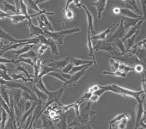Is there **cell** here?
I'll return each mask as SVG.
<instances>
[{
  "instance_id": "obj_1",
  "label": "cell",
  "mask_w": 146,
  "mask_h": 129,
  "mask_svg": "<svg viewBox=\"0 0 146 129\" xmlns=\"http://www.w3.org/2000/svg\"><path fill=\"white\" fill-rule=\"evenodd\" d=\"M84 105H81L80 108H79V115L77 116V118L73 120L70 124H69L70 126H76L78 127V126L80 125H88L90 122L93 121V116L95 114H96V111H92L90 110V102H85Z\"/></svg>"
},
{
  "instance_id": "obj_2",
  "label": "cell",
  "mask_w": 146,
  "mask_h": 129,
  "mask_svg": "<svg viewBox=\"0 0 146 129\" xmlns=\"http://www.w3.org/2000/svg\"><path fill=\"white\" fill-rule=\"evenodd\" d=\"M102 88L105 90V91H111L119 95H121L125 97H131L133 98L135 100H138L141 98V96L145 94V92H143V90L140 91H136V90H131L124 87H121L116 84H107V85H103L102 86Z\"/></svg>"
},
{
  "instance_id": "obj_3",
  "label": "cell",
  "mask_w": 146,
  "mask_h": 129,
  "mask_svg": "<svg viewBox=\"0 0 146 129\" xmlns=\"http://www.w3.org/2000/svg\"><path fill=\"white\" fill-rule=\"evenodd\" d=\"M93 48L94 51H105L110 53L112 55V58L121 56L119 50L113 45V43L106 42L105 41H99L96 44H93Z\"/></svg>"
},
{
  "instance_id": "obj_4",
  "label": "cell",
  "mask_w": 146,
  "mask_h": 129,
  "mask_svg": "<svg viewBox=\"0 0 146 129\" xmlns=\"http://www.w3.org/2000/svg\"><path fill=\"white\" fill-rule=\"evenodd\" d=\"M67 88V86L65 85H63L61 86L58 90L56 91H47L46 95H47V101L46 102V105L44 107V108L46 109L48 106H50L51 104H53V103H58L59 106H61L62 104L60 103V100H61V97H62V95L64 91V90Z\"/></svg>"
},
{
  "instance_id": "obj_5",
  "label": "cell",
  "mask_w": 146,
  "mask_h": 129,
  "mask_svg": "<svg viewBox=\"0 0 146 129\" xmlns=\"http://www.w3.org/2000/svg\"><path fill=\"white\" fill-rule=\"evenodd\" d=\"M137 114H136V122H135V128L137 129L139 126V122L143 119V115L144 114V102H145V94H143L140 99L137 101Z\"/></svg>"
},
{
  "instance_id": "obj_6",
  "label": "cell",
  "mask_w": 146,
  "mask_h": 129,
  "mask_svg": "<svg viewBox=\"0 0 146 129\" xmlns=\"http://www.w3.org/2000/svg\"><path fill=\"white\" fill-rule=\"evenodd\" d=\"M119 23H113L111 26H109L107 29H105L104 31H102V32H101L100 34H98V35H94V36H92L91 37V41H106V39H107V37H108V34L109 33H111V32H113L114 29H116V28L119 26Z\"/></svg>"
},
{
  "instance_id": "obj_7",
  "label": "cell",
  "mask_w": 146,
  "mask_h": 129,
  "mask_svg": "<svg viewBox=\"0 0 146 129\" xmlns=\"http://www.w3.org/2000/svg\"><path fill=\"white\" fill-rule=\"evenodd\" d=\"M144 20H145V17H144V18H142L141 20H139V22H138L135 26H133V27H131L130 29H128V32H127L126 34H125L124 37L121 39V41H122V42H123V43H124L127 39L131 38L132 35H137V34L139 33L140 29H141V27H142V24H143V21H144Z\"/></svg>"
},
{
  "instance_id": "obj_8",
  "label": "cell",
  "mask_w": 146,
  "mask_h": 129,
  "mask_svg": "<svg viewBox=\"0 0 146 129\" xmlns=\"http://www.w3.org/2000/svg\"><path fill=\"white\" fill-rule=\"evenodd\" d=\"M125 29H124V27H123V24H122V22L120 20V23L118 26V29L117 30L110 35V37L108 39H106V42H109V43H113V41H115L116 40H119V39H122L125 35Z\"/></svg>"
},
{
  "instance_id": "obj_9",
  "label": "cell",
  "mask_w": 146,
  "mask_h": 129,
  "mask_svg": "<svg viewBox=\"0 0 146 129\" xmlns=\"http://www.w3.org/2000/svg\"><path fill=\"white\" fill-rule=\"evenodd\" d=\"M90 67H85L84 69H83L82 71H80V72H77V73H75V74H73V75H71V78H70V80H68V81H66V83H64V85H65V86H69V85H73V86H77V84L78 83V81L81 79V78L86 73V72H87V70L89 69Z\"/></svg>"
},
{
  "instance_id": "obj_10",
  "label": "cell",
  "mask_w": 146,
  "mask_h": 129,
  "mask_svg": "<svg viewBox=\"0 0 146 129\" xmlns=\"http://www.w3.org/2000/svg\"><path fill=\"white\" fill-rule=\"evenodd\" d=\"M70 57H65L62 59L59 60H51V63L48 64L47 66L50 67H52L56 70H59V69H63L67 64L70 63Z\"/></svg>"
},
{
  "instance_id": "obj_11",
  "label": "cell",
  "mask_w": 146,
  "mask_h": 129,
  "mask_svg": "<svg viewBox=\"0 0 146 129\" xmlns=\"http://www.w3.org/2000/svg\"><path fill=\"white\" fill-rule=\"evenodd\" d=\"M28 26H29V35L30 36L35 35V37H38V36L44 35V31L39 26H35V24H33L32 23V21L28 22Z\"/></svg>"
},
{
  "instance_id": "obj_12",
  "label": "cell",
  "mask_w": 146,
  "mask_h": 129,
  "mask_svg": "<svg viewBox=\"0 0 146 129\" xmlns=\"http://www.w3.org/2000/svg\"><path fill=\"white\" fill-rule=\"evenodd\" d=\"M119 14L120 15H123L124 17H127V18H131V19H142V18H144L143 16L139 15V14H137L128 9H125V8H119Z\"/></svg>"
},
{
  "instance_id": "obj_13",
  "label": "cell",
  "mask_w": 146,
  "mask_h": 129,
  "mask_svg": "<svg viewBox=\"0 0 146 129\" xmlns=\"http://www.w3.org/2000/svg\"><path fill=\"white\" fill-rule=\"evenodd\" d=\"M24 2H25L26 5H29V7L36 12L35 16H39L40 14H47V15H52L53 14V12H48L46 10H40L38 7V5L35 4V2L33 1V0H28V1H24Z\"/></svg>"
},
{
  "instance_id": "obj_14",
  "label": "cell",
  "mask_w": 146,
  "mask_h": 129,
  "mask_svg": "<svg viewBox=\"0 0 146 129\" xmlns=\"http://www.w3.org/2000/svg\"><path fill=\"white\" fill-rule=\"evenodd\" d=\"M124 118H131V116L129 115V114L127 112H124V113H120L118 114L113 119H112L109 122V128L108 129H113V126H116V125L121 121Z\"/></svg>"
},
{
  "instance_id": "obj_15",
  "label": "cell",
  "mask_w": 146,
  "mask_h": 129,
  "mask_svg": "<svg viewBox=\"0 0 146 129\" xmlns=\"http://www.w3.org/2000/svg\"><path fill=\"white\" fill-rule=\"evenodd\" d=\"M82 8L84 10L86 16H87V20H88V28H89V31L90 32V34H95L94 32V18L92 14L90 13V11H89V9L83 4L82 5Z\"/></svg>"
},
{
  "instance_id": "obj_16",
  "label": "cell",
  "mask_w": 146,
  "mask_h": 129,
  "mask_svg": "<svg viewBox=\"0 0 146 129\" xmlns=\"http://www.w3.org/2000/svg\"><path fill=\"white\" fill-rule=\"evenodd\" d=\"M0 5H1V11H5V13L11 12L13 15L17 14V10L13 4H11L8 1H0Z\"/></svg>"
},
{
  "instance_id": "obj_17",
  "label": "cell",
  "mask_w": 146,
  "mask_h": 129,
  "mask_svg": "<svg viewBox=\"0 0 146 129\" xmlns=\"http://www.w3.org/2000/svg\"><path fill=\"white\" fill-rule=\"evenodd\" d=\"M107 2H108L107 0H98V1H96L92 4L93 6H96V8L97 9V14H98L99 19L102 18V12L105 11Z\"/></svg>"
},
{
  "instance_id": "obj_18",
  "label": "cell",
  "mask_w": 146,
  "mask_h": 129,
  "mask_svg": "<svg viewBox=\"0 0 146 129\" xmlns=\"http://www.w3.org/2000/svg\"><path fill=\"white\" fill-rule=\"evenodd\" d=\"M88 48H89V55L92 58V62L96 68H97V63L96 60V57L94 54V48H93V42L91 41V36H90V32L88 30Z\"/></svg>"
},
{
  "instance_id": "obj_19",
  "label": "cell",
  "mask_w": 146,
  "mask_h": 129,
  "mask_svg": "<svg viewBox=\"0 0 146 129\" xmlns=\"http://www.w3.org/2000/svg\"><path fill=\"white\" fill-rule=\"evenodd\" d=\"M139 20H141V19H131V18L123 17L121 19V22H122V24H123L125 31L128 30V29H131V27L135 26L139 22Z\"/></svg>"
},
{
  "instance_id": "obj_20",
  "label": "cell",
  "mask_w": 146,
  "mask_h": 129,
  "mask_svg": "<svg viewBox=\"0 0 146 129\" xmlns=\"http://www.w3.org/2000/svg\"><path fill=\"white\" fill-rule=\"evenodd\" d=\"M41 119H42V125L40 129H56L54 122L52 120L46 118V115L41 114Z\"/></svg>"
},
{
  "instance_id": "obj_21",
  "label": "cell",
  "mask_w": 146,
  "mask_h": 129,
  "mask_svg": "<svg viewBox=\"0 0 146 129\" xmlns=\"http://www.w3.org/2000/svg\"><path fill=\"white\" fill-rule=\"evenodd\" d=\"M30 84H32V89L34 90V94L35 96H36V98L39 100V101H41V102H46L47 101V95H46L44 92L40 91L36 86L35 84L31 83Z\"/></svg>"
},
{
  "instance_id": "obj_22",
  "label": "cell",
  "mask_w": 146,
  "mask_h": 129,
  "mask_svg": "<svg viewBox=\"0 0 146 129\" xmlns=\"http://www.w3.org/2000/svg\"><path fill=\"white\" fill-rule=\"evenodd\" d=\"M38 18H39V19L40 20V22L43 23V25H44V27H45L46 29H47L48 31H51V32L54 31L52 23H50V21L48 20V18H47V17H46V14H40V15H39Z\"/></svg>"
},
{
  "instance_id": "obj_23",
  "label": "cell",
  "mask_w": 146,
  "mask_h": 129,
  "mask_svg": "<svg viewBox=\"0 0 146 129\" xmlns=\"http://www.w3.org/2000/svg\"><path fill=\"white\" fill-rule=\"evenodd\" d=\"M70 63H71L74 66H83V64H93L92 60H85L78 58H70Z\"/></svg>"
},
{
  "instance_id": "obj_24",
  "label": "cell",
  "mask_w": 146,
  "mask_h": 129,
  "mask_svg": "<svg viewBox=\"0 0 146 129\" xmlns=\"http://www.w3.org/2000/svg\"><path fill=\"white\" fill-rule=\"evenodd\" d=\"M0 96L5 102V103L10 108V95H9V90L5 86L0 85Z\"/></svg>"
},
{
  "instance_id": "obj_25",
  "label": "cell",
  "mask_w": 146,
  "mask_h": 129,
  "mask_svg": "<svg viewBox=\"0 0 146 129\" xmlns=\"http://www.w3.org/2000/svg\"><path fill=\"white\" fill-rule=\"evenodd\" d=\"M56 69H54V68H52V67H50V66H46V64H42L41 66V69H40V74L38 75V77L36 78H41L42 79V78L44 77V76H46V75H48L50 72H54Z\"/></svg>"
},
{
  "instance_id": "obj_26",
  "label": "cell",
  "mask_w": 146,
  "mask_h": 129,
  "mask_svg": "<svg viewBox=\"0 0 146 129\" xmlns=\"http://www.w3.org/2000/svg\"><path fill=\"white\" fill-rule=\"evenodd\" d=\"M43 64V62L40 59H36L35 61H34V78H36L38 77V75L40 74V69H41V66Z\"/></svg>"
},
{
  "instance_id": "obj_27",
  "label": "cell",
  "mask_w": 146,
  "mask_h": 129,
  "mask_svg": "<svg viewBox=\"0 0 146 129\" xmlns=\"http://www.w3.org/2000/svg\"><path fill=\"white\" fill-rule=\"evenodd\" d=\"M11 21L14 23V24H18V23H23L25 20L29 21L28 17H26L25 16L23 15H21V14H16V15H11L10 17Z\"/></svg>"
},
{
  "instance_id": "obj_28",
  "label": "cell",
  "mask_w": 146,
  "mask_h": 129,
  "mask_svg": "<svg viewBox=\"0 0 146 129\" xmlns=\"http://www.w3.org/2000/svg\"><path fill=\"white\" fill-rule=\"evenodd\" d=\"M34 46H35V45H25V46H23V47L22 48H20V49H17V50L11 51V53H12L13 54L17 55V56H21L22 54H23V53H28L29 50L33 49Z\"/></svg>"
},
{
  "instance_id": "obj_29",
  "label": "cell",
  "mask_w": 146,
  "mask_h": 129,
  "mask_svg": "<svg viewBox=\"0 0 146 129\" xmlns=\"http://www.w3.org/2000/svg\"><path fill=\"white\" fill-rule=\"evenodd\" d=\"M19 4H20V14L25 16L26 17H28V19H29L28 22L32 21L31 17H30V15H29V13H28V6L25 4V2L23 1V0H21V1H19Z\"/></svg>"
},
{
  "instance_id": "obj_30",
  "label": "cell",
  "mask_w": 146,
  "mask_h": 129,
  "mask_svg": "<svg viewBox=\"0 0 146 129\" xmlns=\"http://www.w3.org/2000/svg\"><path fill=\"white\" fill-rule=\"evenodd\" d=\"M10 77L12 78V80L13 81H17V80H19V79H21V80H23V81H24V82H33V80H34V78H25L22 74H15V73H11L10 74Z\"/></svg>"
},
{
  "instance_id": "obj_31",
  "label": "cell",
  "mask_w": 146,
  "mask_h": 129,
  "mask_svg": "<svg viewBox=\"0 0 146 129\" xmlns=\"http://www.w3.org/2000/svg\"><path fill=\"white\" fill-rule=\"evenodd\" d=\"M137 35H132L131 38L127 39L124 43H125V48L126 51H128L129 49H131L134 45H135V40H136V37H137Z\"/></svg>"
},
{
  "instance_id": "obj_32",
  "label": "cell",
  "mask_w": 146,
  "mask_h": 129,
  "mask_svg": "<svg viewBox=\"0 0 146 129\" xmlns=\"http://www.w3.org/2000/svg\"><path fill=\"white\" fill-rule=\"evenodd\" d=\"M37 57H38V56H37L36 53H35L33 49L29 50L28 53H23V54H22V55L20 56V58H24V59H34V61H35L36 59H38Z\"/></svg>"
},
{
  "instance_id": "obj_33",
  "label": "cell",
  "mask_w": 146,
  "mask_h": 129,
  "mask_svg": "<svg viewBox=\"0 0 146 129\" xmlns=\"http://www.w3.org/2000/svg\"><path fill=\"white\" fill-rule=\"evenodd\" d=\"M48 75H49V76H52V77L56 78L57 79L60 80V81H61V82H63L64 84V83H66V80L63 78V76H62V74H61V72H60L59 70H55L54 72H50Z\"/></svg>"
},
{
  "instance_id": "obj_34",
  "label": "cell",
  "mask_w": 146,
  "mask_h": 129,
  "mask_svg": "<svg viewBox=\"0 0 146 129\" xmlns=\"http://www.w3.org/2000/svg\"><path fill=\"white\" fill-rule=\"evenodd\" d=\"M125 3H126L128 5H130V6L133 9V11H137V12L140 13V15H141V16H143V15H142V13H141L140 9L138 8V6H137V1H135V0H130V1H129V0H125Z\"/></svg>"
},
{
  "instance_id": "obj_35",
  "label": "cell",
  "mask_w": 146,
  "mask_h": 129,
  "mask_svg": "<svg viewBox=\"0 0 146 129\" xmlns=\"http://www.w3.org/2000/svg\"><path fill=\"white\" fill-rule=\"evenodd\" d=\"M119 72H122V73H125L127 75L128 72L133 71V67H131V66H125L124 64H119V69H118Z\"/></svg>"
},
{
  "instance_id": "obj_36",
  "label": "cell",
  "mask_w": 146,
  "mask_h": 129,
  "mask_svg": "<svg viewBox=\"0 0 146 129\" xmlns=\"http://www.w3.org/2000/svg\"><path fill=\"white\" fill-rule=\"evenodd\" d=\"M1 112H2V114H1L2 118H1V123H0V124H1V126H0V128H1V129H5L9 115H8V114L5 112V110H4L3 108H2V111H1Z\"/></svg>"
},
{
  "instance_id": "obj_37",
  "label": "cell",
  "mask_w": 146,
  "mask_h": 129,
  "mask_svg": "<svg viewBox=\"0 0 146 129\" xmlns=\"http://www.w3.org/2000/svg\"><path fill=\"white\" fill-rule=\"evenodd\" d=\"M102 75H112V76H115V77H119V78H126V74L125 73H122L119 71H116V72H102Z\"/></svg>"
},
{
  "instance_id": "obj_38",
  "label": "cell",
  "mask_w": 146,
  "mask_h": 129,
  "mask_svg": "<svg viewBox=\"0 0 146 129\" xmlns=\"http://www.w3.org/2000/svg\"><path fill=\"white\" fill-rule=\"evenodd\" d=\"M119 62L116 59H111L109 60V64H110V68H111V71L112 72H116L118 71L119 69Z\"/></svg>"
},
{
  "instance_id": "obj_39",
  "label": "cell",
  "mask_w": 146,
  "mask_h": 129,
  "mask_svg": "<svg viewBox=\"0 0 146 129\" xmlns=\"http://www.w3.org/2000/svg\"><path fill=\"white\" fill-rule=\"evenodd\" d=\"M16 66H17V67H16V70L15 71H17V72H23V73H25V75H27V77H28V78H31V77H32V75H30L29 73V72L24 68V67H23L22 66H20L19 64H15Z\"/></svg>"
},
{
  "instance_id": "obj_40",
  "label": "cell",
  "mask_w": 146,
  "mask_h": 129,
  "mask_svg": "<svg viewBox=\"0 0 146 129\" xmlns=\"http://www.w3.org/2000/svg\"><path fill=\"white\" fill-rule=\"evenodd\" d=\"M131 120V118H124L121 121H119L117 124V128L118 129H126V125L128 120Z\"/></svg>"
},
{
  "instance_id": "obj_41",
  "label": "cell",
  "mask_w": 146,
  "mask_h": 129,
  "mask_svg": "<svg viewBox=\"0 0 146 129\" xmlns=\"http://www.w3.org/2000/svg\"><path fill=\"white\" fill-rule=\"evenodd\" d=\"M47 48H48L47 46H46V45H44V44H40V46L39 47V48H38V50H37V53H36L37 56H41V55H43V54L46 53V51L47 50Z\"/></svg>"
},
{
  "instance_id": "obj_42",
  "label": "cell",
  "mask_w": 146,
  "mask_h": 129,
  "mask_svg": "<svg viewBox=\"0 0 146 129\" xmlns=\"http://www.w3.org/2000/svg\"><path fill=\"white\" fill-rule=\"evenodd\" d=\"M64 13L65 18L68 19V20H71V19L74 18V16H75V15H74V13H73V11H72L71 10H70V9L64 11Z\"/></svg>"
},
{
  "instance_id": "obj_43",
  "label": "cell",
  "mask_w": 146,
  "mask_h": 129,
  "mask_svg": "<svg viewBox=\"0 0 146 129\" xmlns=\"http://www.w3.org/2000/svg\"><path fill=\"white\" fill-rule=\"evenodd\" d=\"M74 66L73 64H71V63H69V64H67L66 66L62 69V71H61V72H63V73H66V74H69L70 73V72L71 71V69H72V67Z\"/></svg>"
},
{
  "instance_id": "obj_44",
  "label": "cell",
  "mask_w": 146,
  "mask_h": 129,
  "mask_svg": "<svg viewBox=\"0 0 146 129\" xmlns=\"http://www.w3.org/2000/svg\"><path fill=\"white\" fill-rule=\"evenodd\" d=\"M15 59H5L3 57H0V64H14Z\"/></svg>"
},
{
  "instance_id": "obj_45",
  "label": "cell",
  "mask_w": 146,
  "mask_h": 129,
  "mask_svg": "<svg viewBox=\"0 0 146 129\" xmlns=\"http://www.w3.org/2000/svg\"><path fill=\"white\" fill-rule=\"evenodd\" d=\"M133 71L142 74L144 72V68H143V64H136L135 67H133Z\"/></svg>"
},
{
  "instance_id": "obj_46",
  "label": "cell",
  "mask_w": 146,
  "mask_h": 129,
  "mask_svg": "<svg viewBox=\"0 0 146 129\" xmlns=\"http://www.w3.org/2000/svg\"><path fill=\"white\" fill-rule=\"evenodd\" d=\"M99 98H100L99 96H97V95H96V94H92V96H90L89 102H90V103H96V102H97L99 101Z\"/></svg>"
},
{
  "instance_id": "obj_47",
  "label": "cell",
  "mask_w": 146,
  "mask_h": 129,
  "mask_svg": "<svg viewBox=\"0 0 146 129\" xmlns=\"http://www.w3.org/2000/svg\"><path fill=\"white\" fill-rule=\"evenodd\" d=\"M11 15H13V14H11V13H5V11H3L0 10V19H3V18H9Z\"/></svg>"
},
{
  "instance_id": "obj_48",
  "label": "cell",
  "mask_w": 146,
  "mask_h": 129,
  "mask_svg": "<svg viewBox=\"0 0 146 129\" xmlns=\"http://www.w3.org/2000/svg\"><path fill=\"white\" fill-rule=\"evenodd\" d=\"M73 2H74V5H75L77 7H78L79 9H81V8H82V5H83V3H82L81 1H79V0H73Z\"/></svg>"
},
{
  "instance_id": "obj_49",
  "label": "cell",
  "mask_w": 146,
  "mask_h": 129,
  "mask_svg": "<svg viewBox=\"0 0 146 129\" xmlns=\"http://www.w3.org/2000/svg\"><path fill=\"white\" fill-rule=\"evenodd\" d=\"M140 2V4H141V5H142V8H143V12H142V15H143V17H144V15H145V1H139Z\"/></svg>"
},
{
  "instance_id": "obj_50",
  "label": "cell",
  "mask_w": 146,
  "mask_h": 129,
  "mask_svg": "<svg viewBox=\"0 0 146 129\" xmlns=\"http://www.w3.org/2000/svg\"><path fill=\"white\" fill-rule=\"evenodd\" d=\"M67 129H78V126H70V125H67Z\"/></svg>"
},
{
  "instance_id": "obj_51",
  "label": "cell",
  "mask_w": 146,
  "mask_h": 129,
  "mask_svg": "<svg viewBox=\"0 0 146 129\" xmlns=\"http://www.w3.org/2000/svg\"><path fill=\"white\" fill-rule=\"evenodd\" d=\"M113 12L117 13V14H119V8H114L113 9Z\"/></svg>"
},
{
  "instance_id": "obj_52",
  "label": "cell",
  "mask_w": 146,
  "mask_h": 129,
  "mask_svg": "<svg viewBox=\"0 0 146 129\" xmlns=\"http://www.w3.org/2000/svg\"><path fill=\"white\" fill-rule=\"evenodd\" d=\"M4 47H5V46H4L3 42L1 41V39H0V50H2V49H3Z\"/></svg>"
},
{
  "instance_id": "obj_53",
  "label": "cell",
  "mask_w": 146,
  "mask_h": 129,
  "mask_svg": "<svg viewBox=\"0 0 146 129\" xmlns=\"http://www.w3.org/2000/svg\"><path fill=\"white\" fill-rule=\"evenodd\" d=\"M2 107H1V105H0V123H1V118H2V115H1V114H2ZM1 129V128H0Z\"/></svg>"
},
{
  "instance_id": "obj_54",
  "label": "cell",
  "mask_w": 146,
  "mask_h": 129,
  "mask_svg": "<svg viewBox=\"0 0 146 129\" xmlns=\"http://www.w3.org/2000/svg\"><path fill=\"white\" fill-rule=\"evenodd\" d=\"M86 126H87V129H93V128H92V126H90V124L86 125Z\"/></svg>"
},
{
  "instance_id": "obj_55",
  "label": "cell",
  "mask_w": 146,
  "mask_h": 129,
  "mask_svg": "<svg viewBox=\"0 0 146 129\" xmlns=\"http://www.w3.org/2000/svg\"><path fill=\"white\" fill-rule=\"evenodd\" d=\"M0 10H1V5H0Z\"/></svg>"
},
{
  "instance_id": "obj_56",
  "label": "cell",
  "mask_w": 146,
  "mask_h": 129,
  "mask_svg": "<svg viewBox=\"0 0 146 129\" xmlns=\"http://www.w3.org/2000/svg\"><path fill=\"white\" fill-rule=\"evenodd\" d=\"M22 129H23V128H22Z\"/></svg>"
}]
</instances>
